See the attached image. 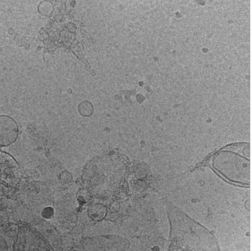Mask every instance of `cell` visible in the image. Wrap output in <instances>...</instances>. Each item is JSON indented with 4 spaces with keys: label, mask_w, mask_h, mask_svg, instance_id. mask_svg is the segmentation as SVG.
Masks as SVG:
<instances>
[{
    "label": "cell",
    "mask_w": 252,
    "mask_h": 251,
    "mask_svg": "<svg viewBox=\"0 0 252 251\" xmlns=\"http://www.w3.org/2000/svg\"><path fill=\"white\" fill-rule=\"evenodd\" d=\"M17 124L11 117L0 116V147L13 144L18 137Z\"/></svg>",
    "instance_id": "1"
},
{
    "label": "cell",
    "mask_w": 252,
    "mask_h": 251,
    "mask_svg": "<svg viewBox=\"0 0 252 251\" xmlns=\"http://www.w3.org/2000/svg\"><path fill=\"white\" fill-rule=\"evenodd\" d=\"M106 210L101 205H93L89 208V216L93 218L94 220H101L105 215Z\"/></svg>",
    "instance_id": "2"
},
{
    "label": "cell",
    "mask_w": 252,
    "mask_h": 251,
    "mask_svg": "<svg viewBox=\"0 0 252 251\" xmlns=\"http://www.w3.org/2000/svg\"><path fill=\"white\" fill-rule=\"evenodd\" d=\"M52 10H53L52 4L51 3H49V2H43V3H41L40 5H39V12L42 15H44V16L51 15V13H52Z\"/></svg>",
    "instance_id": "3"
},
{
    "label": "cell",
    "mask_w": 252,
    "mask_h": 251,
    "mask_svg": "<svg viewBox=\"0 0 252 251\" xmlns=\"http://www.w3.org/2000/svg\"><path fill=\"white\" fill-rule=\"evenodd\" d=\"M86 107L87 108H84L83 105L80 104V112L83 116H90L93 113V105L89 101H86Z\"/></svg>",
    "instance_id": "4"
}]
</instances>
